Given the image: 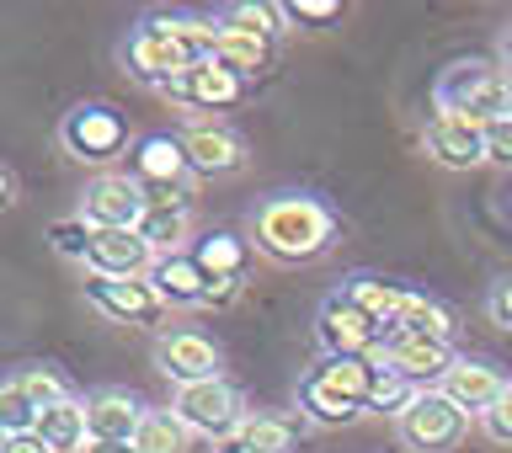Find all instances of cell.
I'll use <instances>...</instances> for the list:
<instances>
[{
	"mask_svg": "<svg viewBox=\"0 0 512 453\" xmlns=\"http://www.w3.org/2000/svg\"><path fill=\"white\" fill-rule=\"evenodd\" d=\"M59 144L80 166H112L123 150H134V134L112 102H75L59 123Z\"/></svg>",
	"mask_w": 512,
	"mask_h": 453,
	"instance_id": "cell-3",
	"label": "cell"
},
{
	"mask_svg": "<svg viewBox=\"0 0 512 453\" xmlns=\"http://www.w3.org/2000/svg\"><path fill=\"white\" fill-rule=\"evenodd\" d=\"M134 230L144 235V246H150L155 256L192 251V246H187V240H192V208H182V203H150Z\"/></svg>",
	"mask_w": 512,
	"mask_h": 453,
	"instance_id": "cell-22",
	"label": "cell"
},
{
	"mask_svg": "<svg viewBox=\"0 0 512 453\" xmlns=\"http://www.w3.org/2000/svg\"><path fill=\"white\" fill-rule=\"evenodd\" d=\"M182 150H187V166L192 176H230L246 166V139L235 134L230 123H203V118H192L182 128Z\"/></svg>",
	"mask_w": 512,
	"mask_h": 453,
	"instance_id": "cell-15",
	"label": "cell"
},
{
	"mask_svg": "<svg viewBox=\"0 0 512 453\" xmlns=\"http://www.w3.org/2000/svg\"><path fill=\"white\" fill-rule=\"evenodd\" d=\"M38 416H43V411L27 400L22 384H16V379L0 384V432H6V438H16V432H32V427H38Z\"/></svg>",
	"mask_w": 512,
	"mask_h": 453,
	"instance_id": "cell-34",
	"label": "cell"
},
{
	"mask_svg": "<svg viewBox=\"0 0 512 453\" xmlns=\"http://www.w3.org/2000/svg\"><path fill=\"white\" fill-rule=\"evenodd\" d=\"M192 256L208 278H246V262H251V240H240L230 230H214L203 240H192Z\"/></svg>",
	"mask_w": 512,
	"mask_h": 453,
	"instance_id": "cell-25",
	"label": "cell"
},
{
	"mask_svg": "<svg viewBox=\"0 0 512 453\" xmlns=\"http://www.w3.org/2000/svg\"><path fill=\"white\" fill-rule=\"evenodd\" d=\"M219 27L246 32V38H272V43H278V32H283V6H262V0H240V6H230V11L219 16Z\"/></svg>",
	"mask_w": 512,
	"mask_h": 453,
	"instance_id": "cell-31",
	"label": "cell"
},
{
	"mask_svg": "<svg viewBox=\"0 0 512 453\" xmlns=\"http://www.w3.org/2000/svg\"><path fill=\"white\" fill-rule=\"evenodd\" d=\"M299 416L310 427H326L331 432V427H352L363 416V406H358V400H347V395H336L331 384L310 368V374L299 379Z\"/></svg>",
	"mask_w": 512,
	"mask_h": 453,
	"instance_id": "cell-20",
	"label": "cell"
},
{
	"mask_svg": "<svg viewBox=\"0 0 512 453\" xmlns=\"http://www.w3.org/2000/svg\"><path fill=\"white\" fill-rule=\"evenodd\" d=\"M342 294L358 304V310L374 320V326L390 331L395 320H400V310H406L411 288H400V283H390V278H374V272H358V278H347V283H342Z\"/></svg>",
	"mask_w": 512,
	"mask_h": 453,
	"instance_id": "cell-21",
	"label": "cell"
},
{
	"mask_svg": "<svg viewBox=\"0 0 512 453\" xmlns=\"http://www.w3.org/2000/svg\"><path fill=\"white\" fill-rule=\"evenodd\" d=\"M219 64H230L235 75H246L256 80L262 70H272V59H278V43L272 38H246V32H230V27H219Z\"/></svg>",
	"mask_w": 512,
	"mask_h": 453,
	"instance_id": "cell-28",
	"label": "cell"
},
{
	"mask_svg": "<svg viewBox=\"0 0 512 453\" xmlns=\"http://www.w3.org/2000/svg\"><path fill=\"white\" fill-rule=\"evenodd\" d=\"M379 358H320L315 363V374L331 384L336 395H347V400H358L363 416H368V395H374V384H379Z\"/></svg>",
	"mask_w": 512,
	"mask_h": 453,
	"instance_id": "cell-23",
	"label": "cell"
},
{
	"mask_svg": "<svg viewBox=\"0 0 512 453\" xmlns=\"http://www.w3.org/2000/svg\"><path fill=\"white\" fill-rule=\"evenodd\" d=\"M422 150L448 171H470V166H486V128L464 112H448L438 107L422 128Z\"/></svg>",
	"mask_w": 512,
	"mask_h": 453,
	"instance_id": "cell-13",
	"label": "cell"
},
{
	"mask_svg": "<svg viewBox=\"0 0 512 453\" xmlns=\"http://www.w3.org/2000/svg\"><path fill=\"white\" fill-rule=\"evenodd\" d=\"M38 438L48 443V453H80L91 443V427H86V400H64V406L43 411L38 416Z\"/></svg>",
	"mask_w": 512,
	"mask_h": 453,
	"instance_id": "cell-24",
	"label": "cell"
},
{
	"mask_svg": "<svg viewBox=\"0 0 512 453\" xmlns=\"http://www.w3.org/2000/svg\"><path fill=\"white\" fill-rule=\"evenodd\" d=\"M80 453H134V443H102V438H91Z\"/></svg>",
	"mask_w": 512,
	"mask_h": 453,
	"instance_id": "cell-43",
	"label": "cell"
},
{
	"mask_svg": "<svg viewBox=\"0 0 512 453\" xmlns=\"http://www.w3.org/2000/svg\"><path fill=\"white\" fill-rule=\"evenodd\" d=\"M336 16H342L336 0H294V6H283V22H294V27H326Z\"/></svg>",
	"mask_w": 512,
	"mask_h": 453,
	"instance_id": "cell-36",
	"label": "cell"
},
{
	"mask_svg": "<svg viewBox=\"0 0 512 453\" xmlns=\"http://www.w3.org/2000/svg\"><path fill=\"white\" fill-rule=\"evenodd\" d=\"M155 368L176 384V390H187V384H208V379H224L219 347L208 342V336H198V331L155 336Z\"/></svg>",
	"mask_w": 512,
	"mask_h": 453,
	"instance_id": "cell-14",
	"label": "cell"
},
{
	"mask_svg": "<svg viewBox=\"0 0 512 453\" xmlns=\"http://www.w3.org/2000/svg\"><path fill=\"white\" fill-rule=\"evenodd\" d=\"M160 96H166L171 107H187V112H230L251 96V80L235 75L230 64L208 59V64H187L176 80H166Z\"/></svg>",
	"mask_w": 512,
	"mask_h": 453,
	"instance_id": "cell-8",
	"label": "cell"
},
{
	"mask_svg": "<svg viewBox=\"0 0 512 453\" xmlns=\"http://www.w3.org/2000/svg\"><path fill=\"white\" fill-rule=\"evenodd\" d=\"M208 272L198 267L192 251H171V256H155L150 267V288L160 294L166 310H203V294H208Z\"/></svg>",
	"mask_w": 512,
	"mask_h": 453,
	"instance_id": "cell-17",
	"label": "cell"
},
{
	"mask_svg": "<svg viewBox=\"0 0 512 453\" xmlns=\"http://www.w3.org/2000/svg\"><path fill=\"white\" fill-rule=\"evenodd\" d=\"M438 107L464 112L480 128L512 118V70L496 59H454L438 75Z\"/></svg>",
	"mask_w": 512,
	"mask_h": 453,
	"instance_id": "cell-2",
	"label": "cell"
},
{
	"mask_svg": "<svg viewBox=\"0 0 512 453\" xmlns=\"http://www.w3.org/2000/svg\"><path fill=\"white\" fill-rule=\"evenodd\" d=\"M16 384L27 390V400H32L38 411H54V406H64V400H75L70 384H64V374H59V368H48V363L22 368V374H16Z\"/></svg>",
	"mask_w": 512,
	"mask_h": 453,
	"instance_id": "cell-32",
	"label": "cell"
},
{
	"mask_svg": "<svg viewBox=\"0 0 512 453\" xmlns=\"http://www.w3.org/2000/svg\"><path fill=\"white\" fill-rule=\"evenodd\" d=\"M416 400V384H406L395 368H379V384L368 395V416H400Z\"/></svg>",
	"mask_w": 512,
	"mask_h": 453,
	"instance_id": "cell-35",
	"label": "cell"
},
{
	"mask_svg": "<svg viewBox=\"0 0 512 453\" xmlns=\"http://www.w3.org/2000/svg\"><path fill=\"white\" fill-rule=\"evenodd\" d=\"M150 267H155V251L144 246L139 230H96L91 235L86 272H96V278H150Z\"/></svg>",
	"mask_w": 512,
	"mask_h": 453,
	"instance_id": "cell-16",
	"label": "cell"
},
{
	"mask_svg": "<svg viewBox=\"0 0 512 453\" xmlns=\"http://www.w3.org/2000/svg\"><path fill=\"white\" fill-rule=\"evenodd\" d=\"M128 176L144 187L150 203L192 208V166H187L182 134H139L134 150H128Z\"/></svg>",
	"mask_w": 512,
	"mask_h": 453,
	"instance_id": "cell-4",
	"label": "cell"
},
{
	"mask_svg": "<svg viewBox=\"0 0 512 453\" xmlns=\"http://www.w3.org/2000/svg\"><path fill=\"white\" fill-rule=\"evenodd\" d=\"M390 331L427 336V342H454V315H448L438 299H427V294H411V299H406V310H400V320H395Z\"/></svg>",
	"mask_w": 512,
	"mask_h": 453,
	"instance_id": "cell-30",
	"label": "cell"
},
{
	"mask_svg": "<svg viewBox=\"0 0 512 453\" xmlns=\"http://www.w3.org/2000/svg\"><path fill=\"white\" fill-rule=\"evenodd\" d=\"M251 246L267 256V262H283V267H299V262H315L336 246V214L310 192H278L256 208L251 219Z\"/></svg>",
	"mask_w": 512,
	"mask_h": 453,
	"instance_id": "cell-1",
	"label": "cell"
},
{
	"mask_svg": "<svg viewBox=\"0 0 512 453\" xmlns=\"http://www.w3.org/2000/svg\"><path fill=\"white\" fill-rule=\"evenodd\" d=\"M134 453H192V432L176 411H144L134 432Z\"/></svg>",
	"mask_w": 512,
	"mask_h": 453,
	"instance_id": "cell-29",
	"label": "cell"
},
{
	"mask_svg": "<svg viewBox=\"0 0 512 453\" xmlns=\"http://www.w3.org/2000/svg\"><path fill=\"white\" fill-rule=\"evenodd\" d=\"M438 390L454 400V406L464 411V416H486L496 400H502V390H507V379L496 374L491 363H475V358H459L454 368L443 374V384Z\"/></svg>",
	"mask_w": 512,
	"mask_h": 453,
	"instance_id": "cell-18",
	"label": "cell"
},
{
	"mask_svg": "<svg viewBox=\"0 0 512 453\" xmlns=\"http://www.w3.org/2000/svg\"><path fill=\"white\" fill-rule=\"evenodd\" d=\"M0 453H48V443L38 438V432H16V438H6Z\"/></svg>",
	"mask_w": 512,
	"mask_h": 453,
	"instance_id": "cell-41",
	"label": "cell"
},
{
	"mask_svg": "<svg viewBox=\"0 0 512 453\" xmlns=\"http://www.w3.org/2000/svg\"><path fill=\"white\" fill-rule=\"evenodd\" d=\"M0 448H6V432H0Z\"/></svg>",
	"mask_w": 512,
	"mask_h": 453,
	"instance_id": "cell-45",
	"label": "cell"
},
{
	"mask_svg": "<svg viewBox=\"0 0 512 453\" xmlns=\"http://www.w3.org/2000/svg\"><path fill=\"white\" fill-rule=\"evenodd\" d=\"M315 342L326 358H379L384 326H374V320L336 288V294H326L315 310Z\"/></svg>",
	"mask_w": 512,
	"mask_h": 453,
	"instance_id": "cell-7",
	"label": "cell"
},
{
	"mask_svg": "<svg viewBox=\"0 0 512 453\" xmlns=\"http://www.w3.org/2000/svg\"><path fill=\"white\" fill-rule=\"evenodd\" d=\"M379 363L395 368L406 384L416 390H438L443 374L454 368V342H427V336H406V331H384V347H379Z\"/></svg>",
	"mask_w": 512,
	"mask_h": 453,
	"instance_id": "cell-12",
	"label": "cell"
},
{
	"mask_svg": "<svg viewBox=\"0 0 512 453\" xmlns=\"http://www.w3.org/2000/svg\"><path fill=\"white\" fill-rule=\"evenodd\" d=\"M86 304H96L118 326H144V331H155L171 315L150 288V278H96V272H86Z\"/></svg>",
	"mask_w": 512,
	"mask_h": 453,
	"instance_id": "cell-10",
	"label": "cell"
},
{
	"mask_svg": "<svg viewBox=\"0 0 512 453\" xmlns=\"http://www.w3.org/2000/svg\"><path fill=\"white\" fill-rule=\"evenodd\" d=\"M144 411L150 406H139L128 390H96L86 400V427H91V438H102V443H134Z\"/></svg>",
	"mask_w": 512,
	"mask_h": 453,
	"instance_id": "cell-19",
	"label": "cell"
},
{
	"mask_svg": "<svg viewBox=\"0 0 512 453\" xmlns=\"http://www.w3.org/2000/svg\"><path fill=\"white\" fill-rule=\"evenodd\" d=\"M240 288H246V278H214L203 294V310H230V304L240 299Z\"/></svg>",
	"mask_w": 512,
	"mask_h": 453,
	"instance_id": "cell-40",
	"label": "cell"
},
{
	"mask_svg": "<svg viewBox=\"0 0 512 453\" xmlns=\"http://www.w3.org/2000/svg\"><path fill=\"white\" fill-rule=\"evenodd\" d=\"M123 70H128V80L134 86H144V91H160L166 80H176L187 70V59L176 54V43L160 32V22L155 16H144L139 27H128V38H123Z\"/></svg>",
	"mask_w": 512,
	"mask_h": 453,
	"instance_id": "cell-11",
	"label": "cell"
},
{
	"mask_svg": "<svg viewBox=\"0 0 512 453\" xmlns=\"http://www.w3.org/2000/svg\"><path fill=\"white\" fill-rule=\"evenodd\" d=\"M502 64H507V70H512V27L502 32Z\"/></svg>",
	"mask_w": 512,
	"mask_h": 453,
	"instance_id": "cell-44",
	"label": "cell"
},
{
	"mask_svg": "<svg viewBox=\"0 0 512 453\" xmlns=\"http://www.w3.org/2000/svg\"><path fill=\"white\" fill-rule=\"evenodd\" d=\"M91 235H96V230H91V224L80 219V214L48 224V246H54L64 262H80V267H86V256H91Z\"/></svg>",
	"mask_w": 512,
	"mask_h": 453,
	"instance_id": "cell-33",
	"label": "cell"
},
{
	"mask_svg": "<svg viewBox=\"0 0 512 453\" xmlns=\"http://www.w3.org/2000/svg\"><path fill=\"white\" fill-rule=\"evenodd\" d=\"M480 432H486L491 443H502V448H512V384L502 390V400H496V406L480 416Z\"/></svg>",
	"mask_w": 512,
	"mask_h": 453,
	"instance_id": "cell-37",
	"label": "cell"
},
{
	"mask_svg": "<svg viewBox=\"0 0 512 453\" xmlns=\"http://www.w3.org/2000/svg\"><path fill=\"white\" fill-rule=\"evenodd\" d=\"M160 32L176 43V54H182L187 64H208L219 54V22H203V16H155Z\"/></svg>",
	"mask_w": 512,
	"mask_h": 453,
	"instance_id": "cell-26",
	"label": "cell"
},
{
	"mask_svg": "<svg viewBox=\"0 0 512 453\" xmlns=\"http://www.w3.org/2000/svg\"><path fill=\"white\" fill-rule=\"evenodd\" d=\"M486 315H491V326L512 331V278H502V283L486 294Z\"/></svg>",
	"mask_w": 512,
	"mask_h": 453,
	"instance_id": "cell-39",
	"label": "cell"
},
{
	"mask_svg": "<svg viewBox=\"0 0 512 453\" xmlns=\"http://www.w3.org/2000/svg\"><path fill=\"white\" fill-rule=\"evenodd\" d=\"M299 438L294 422H283V416H246V427L235 432L230 443H219L224 453H288Z\"/></svg>",
	"mask_w": 512,
	"mask_h": 453,
	"instance_id": "cell-27",
	"label": "cell"
},
{
	"mask_svg": "<svg viewBox=\"0 0 512 453\" xmlns=\"http://www.w3.org/2000/svg\"><path fill=\"white\" fill-rule=\"evenodd\" d=\"M171 411L187 422L192 438H208V443H230L246 427V400H240V390L230 379L187 384V390L171 395Z\"/></svg>",
	"mask_w": 512,
	"mask_h": 453,
	"instance_id": "cell-5",
	"label": "cell"
},
{
	"mask_svg": "<svg viewBox=\"0 0 512 453\" xmlns=\"http://www.w3.org/2000/svg\"><path fill=\"white\" fill-rule=\"evenodd\" d=\"M144 208H150V198H144V187L134 182V176L128 171H102V176L86 182L75 214L86 219L91 230H134V224L144 219Z\"/></svg>",
	"mask_w": 512,
	"mask_h": 453,
	"instance_id": "cell-9",
	"label": "cell"
},
{
	"mask_svg": "<svg viewBox=\"0 0 512 453\" xmlns=\"http://www.w3.org/2000/svg\"><path fill=\"white\" fill-rule=\"evenodd\" d=\"M486 166H502V171H512V118H502V123H486Z\"/></svg>",
	"mask_w": 512,
	"mask_h": 453,
	"instance_id": "cell-38",
	"label": "cell"
},
{
	"mask_svg": "<svg viewBox=\"0 0 512 453\" xmlns=\"http://www.w3.org/2000/svg\"><path fill=\"white\" fill-rule=\"evenodd\" d=\"M16 203V176H11V166H0V208H11Z\"/></svg>",
	"mask_w": 512,
	"mask_h": 453,
	"instance_id": "cell-42",
	"label": "cell"
},
{
	"mask_svg": "<svg viewBox=\"0 0 512 453\" xmlns=\"http://www.w3.org/2000/svg\"><path fill=\"white\" fill-rule=\"evenodd\" d=\"M395 432L411 453H454L470 432V416L443 390H416V400L395 416Z\"/></svg>",
	"mask_w": 512,
	"mask_h": 453,
	"instance_id": "cell-6",
	"label": "cell"
}]
</instances>
